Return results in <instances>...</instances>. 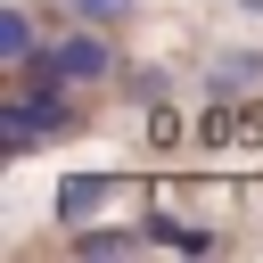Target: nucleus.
I'll return each instance as SVG.
<instances>
[{
    "mask_svg": "<svg viewBox=\"0 0 263 263\" xmlns=\"http://www.w3.org/2000/svg\"><path fill=\"white\" fill-rule=\"evenodd\" d=\"M107 189H115L107 173H66V181H58V214H66V222H82V214H90Z\"/></svg>",
    "mask_w": 263,
    "mask_h": 263,
    "instance_id": "7ed1b4c3",
    "label": "nucleus"
},
{
    "mask_svg": "<svg viewBox=\"0 0 263 263\" xmlns=\"http://www.w3.org/2000/svg\"><path fill=\"white\" fill-rule=\"evenodd\" d=\"M66 8H74V16H123L132 0H66Z\"/></svg>",
    "mask_w": 263,
    "mask_h": 263,
    "instance_id": "6e6552de",
    "label": "nucleus"
},
{
    "mask_svg": "<svg viewBox=\"0 0 263 263\" xmlns=\"http://www.w3.org/2000/svg\"><path fill=\"white\" fill-rule=\"evenodd\" d=\"M197 140L222 148V140H263V107H205L197 115Z\"/></svg>",
    "mask_w": 263,
    "mask_h": 263,
    "instance_id": "f03ea898",
    "label": "nucleus"
},
{
    "mask_svg": "<svg viewBox=\"0 0 263 263\" xmlns=\"http://www.w3.org/2000/svg\"><path fill=\"white\" fill-rule=\"evenodd\" d=\"M214 90H222V99H238V90H263V58H247V49H238V58H222Z\"/></svg>",
    "mask_w": 263,
    "mask_h": 263,
    "instance_id": "39448f33",
    "label": "nucleus"
},
{
    "mask_svg": "<svg viewBox=\"0 0 263 263\" xmlns=\"http://www.w3.org/2000/svg\"><path fill=\"white\" fill-rule=\"evenodd\" d=\"M74 247H82V255H132V230H82Z\"/></svg>",
    "mask_w": 263,
    "mask_h": 263,
    "instance_id": "0eeeda50",
    "label": "nucleus"
},
{
    "mask_svg": "<svg viewBox=\"0 0 263 263\" xmlns=\"http://www.w3.org/2000/svg\"><path fill=\"white\" fill-rule=\"evenodd\" d=\"M49 58H58V74H66V82H99V74H107V66H115V58H107V41H99V33H66V41H58V49H49Z\"/></svg>",
    "mask_w": 263,
    "mask_h": 263,
    "instance_id": "f257e3e1",
    "label": "nucleus"
},
{
    "mask_svg": "<svg viewBox=\"0 0 263 263\" xmlns=\"http://www.w3.org/2000/svg\"><path fill=\"white\" fill-rule=\"evenodd\" d=\"M148 238H156V247H181V255H205V247H214L205 230H189V222H173V214H156V222H148Z\"/></svg>",
    "mask_w": 263,
    "mask_h": 263,
    "instance_id": "423d86ee",
    "label": "nucleus"
},
{
    "mask_svg": "<svg viewBox=\"0 0 263 263\" xmlns=\"http://www.w3.org/2000/svg\"><path fill=\"white\" fill-rule=\"evenodd\" d=\"M0 58H8V66H33V58H41V49H33V16H25V8H0Z\"/></svg>",
    "mask_w": 263,
    "mask_h": 263,
    "instance_id": "20e7f679",
    "label": "nucleus"
}]
</instances>
